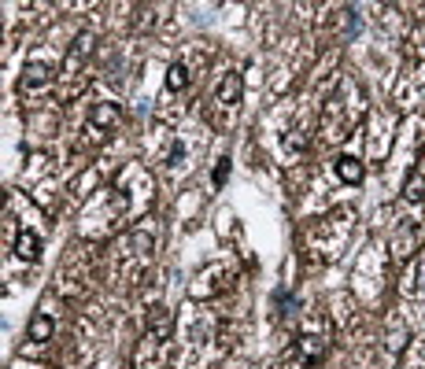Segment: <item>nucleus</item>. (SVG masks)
Listing matches in <instances>:
<instances>
[{
	"instance_id": "nucleus-2",
	"label": "nucleus",
	"mask_w": 425,
	"mask_h": 369,
	"mask_svg": "<svg viewBox=\"0 0 425 369\" xmlns=\"http://www.w3.org/2000/svg\"><path fill=\"white\" fill-rule=\"evenodd\" d=\"M93 52H96V30H81V34L74 37V45H71L67 59H63V71H67V74H78L85 63L93 59Z\"/></svg>"
},
{
	"instance_id": "nucleus-6",
	"label": "nucleus",
	"mask_w": 425,
	"mask_h": 369,
	"mask_svg": "<svg viewBox=\"0 0 425 369\" xmlns=\"http://www.w3.org/2000/svg\"><path fill=\"white\" fill-rule=\"evenodd\" d=\"M15 255L23 258V263H37V255H41V236L34 229H19L15 236Z\"/></svg>"
},
{
	"instance_id": "nucleus-11",
	"label": "nucleus",
	"mask_w": 425,
	"mask_h": 369,
	"mask_svg": "<svg viewBox=\"0 0 425 369\" xmlns=\"http://www.w3.org/2000/svg\"><path fill=\"white\" fill-rule=\"evenodd\" d=\"M226 178H229V156H222V159L215 163V170H211V181H215V188H222Z\"/></svg>"
},
{
	"instance_id": "nucleus-5",
	"label": "nucleus",
	"mask_w": 425,
	"mask_h": 369,
	"mask_svg": "<svg viewBox=\"0 0 425 369\" xmlns=\"http://www.w3.org/2000/svg\"><path fill=\"white\" fill-rule=\"evenodd\" d=\"M89 122L100 129V133H111V129L122 126V107H119V103H96L93 115H89Z\"/></svg>"
},
{
	"instance_id": "nucleus-4",
	"label": "nucleus",
	"mask_w": 425,
	"mask_h": 369,
	"mask_svg": "<svg viewBox=\"0 0 425 369\" xmlns=\"http://www.w3.org/2000/svg\"><path fill=\"white\" fill-rule=\"evenodd\" d=\"M333 173L344 185H363V178H366V163H359L355 156H336L333 159Z\"/></svg>"
},
{
	"instance_id": "nucleus-12",
	"label": "nucleus",
	"mask_w": 425,
	"mask_h": 369,
	"mask_svg": "<svg viewBox=\"0 0 425 369\" xmlns=\"http://www.w3.org/2000/svg\"><path fill=\"white\" fill-rule=\"evenodd\" d=\"M418 288L425 292V255L418 258Z\"/></svg>"
},
{
	"instance_id": "nucleus-7",
	"label": "nucleus",
	"mask_w": 425,
	"mask_h": 369,
	"mask_svg": "<svg viewBox=\"0 0 425 369\" xmlns=\"http://www.w3.org/2000/svg\"><path fill=\"white\" fill-rule=\"evenodd\" d=\"M45 85H49V67H45V63H41V67H37V63H30V67L23 71V78H19V89H23V93L45 89Z\"/></svg>"
},
{
	"instance_id": "nucleus-1",
	"label": "nucleus",
	"mask_w": 425,
	"mask_h": 369,
	"mask_svg": "<svg viewBox=\"0 0 425 369\" xmlns=\"http://www.w3.org/2000/svg\"><path fill=\"white\" fill-rule=\"evenodd\" d=\"M241 100H244V78L237 71H229L219 78L215 93H211V111H215V122L222 129H229L237 122V111H241Z\"/></svg>"
},
{
	"instance_id": "nucleus-3",
	"label": "nucleus",
	"mask_w": 425,
	"mask_h": 369,
	"mask_svg": "<svg viewBox=\"0 0 425 369\" xmlns=\"http://www.w3.org/2000/svg\"><path fill=\"white\" fill-rule=\"evenodd\" d=\"M326 351H329V333H311V329H304L300 340H296V355L307 362V369H314L318 362H322Z\"/></svg>"
},
{
	"instance_id": "nucleus-10",
	"label": "nucleus",
	"mask_w": 425,
	"mask_h": 369,
	"mask_svg": "<svg viewBox=\"0 0 425 369\" xmlns=\"http://www.w3.org/2000/svg\"><path fill=\"white\" fill-rule=\"evenodd\" d=\"M189 81H193V71H189L185 63H170V71H166V93H185Z\"/></svg>"
},
{
	"instance_id": "nucleus-9",
	"label": "nucleus",
	"mask_w": 425,
	"mask_h": 369,
	"mask_svg": "<svg viewBox=\"0 0 425 369\" xmlns=\"http://www.w3.org/2000/svg\"><path fill=\"white\" fill-rule=\"evenodd\" d=\"M403 200L407 203H425V166L411 170V178L403 181Z\"/></svg>"
},
{
	"instance_id": "nucleus-8",
	"label": "nucleus",
	"mask_w": 425,
	"mask_h": 369,
	"mask_svg": "<svg viewBox=\"0 0 425 369\" xmlns=\"http://www.w3.org/2000/svg\"><path fill=\"white\" fill-rule=\"evenodd\" d=\"M52 333H56V318L37 310V314L30 318V340H34V343H49V340H52Z\"/></svg>"
}]
</instances>
